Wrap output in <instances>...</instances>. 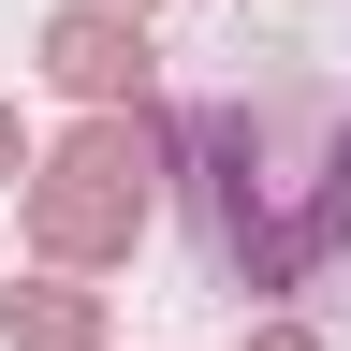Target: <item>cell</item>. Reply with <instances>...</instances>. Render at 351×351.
Returning a JSON list of instances; mask_svg holds the SVG:
<instances>
[{"label":"cell","instance_id":"5","mask_svg":"<svg viewBox=\"0 0 351 351\" xmlns=\"http://www.w3.org/2000/svg\"><path fill=\"white\" fill-rule=\"evenodd\" d=\"M15 176H29V132H15V103H0V191H15Z\"/></svg>","mask_w":351,"mask_h":351},{"label":"cell","instance_id":"2","mask_svg":"<svg viewBox=\"0 0 351 351\" xmlns=\"http://www.w3.org/2000/svg\"><path fill=\"white\" fill-rule=\"evenodd\" d=\"M147 176H161L147 117H88L73 147L29 176V249H44V263H132V234H147Z\"/></svg>","mask_w":351,"mask_h":351},{"label":"cell","instance_id":"4","mask_svg":"<svg viewBox=\"0 0 351 351\" xmlns=\"http://www.w3.org/2000/svg\"><path fill=\"white\" fill-rule=\"evenodd\" d=\"M15 351H103V293H15Z\"/></svg>","mask_w":351,"mask_h":351},{"label":"cell","instance_id":"7","mask_svg":"<svg viewBox=\"0 0 351 351\" xmlns=\"http://www.w3.org/2000/svg\"><path fill=\"white\" fill-rule=\"evenodd\" d=\"M132 15H147V0H132Z\"/></svg>","mask_w":351,"mask_h":351},{"label":"cell","instance_id":"6","mask_svg":"<svg viewBox=\"0 0 351 351\" xmlns=\"http://www.w3.org/2000/svg\"><path fill=\"white\" fill-rule=\"evenodd\" d=\"M249 351H322V337H307V322H263V337H249Z\"/></svg>","mask_w":351,"mask_h":351},{"label":"cell","instance_id":"1","mask_svg":"<svg viewBox=\"0 0 351 351\" xmlns=\"http://www.w3.org/2000/svg\"><path fill=\"white\" fill-rule=\"evenodd\" d=\"M176 176H191L205 278H219V293H307V278L351 263V88H337V73L191 88Z\"/></svg>","mask_w":351,"mask_h":351},{"label":"cell","instance_id":"3","mask_svg":"<svg viewBox=\"0 0 351 351\" xmlns=\"http://www.w3.org/2000/svg\"><path fill=\"white\" fill-rule=\"evenodd\" d=\"M44 73L73 88V103H132V88H147V15H132V0H73V15H44Z\"/></svg>","mask_w":351,"mask_h":351}]
</instances>
